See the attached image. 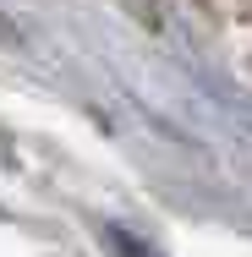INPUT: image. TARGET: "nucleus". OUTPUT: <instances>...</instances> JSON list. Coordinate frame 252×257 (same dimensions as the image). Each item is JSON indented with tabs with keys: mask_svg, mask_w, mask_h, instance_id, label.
Listing matches in <instances>:
<instances>
[{
	"mask_svg": "<svg viewBox=\"0 0 252 257\" xmlns=\"http://www.w3.org/2000/svg\"><path fill=\"white\" fill-rule=\"evenodd\" d=\"M0 39H11V28H6V22H0Z\"/></svg>",
	"mask_w": 252,
	"mask_h": 257,
	"instance_id": "f257e3e1",
	"label": "nucleus"
}]
</instances>
